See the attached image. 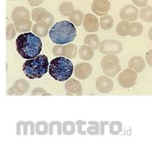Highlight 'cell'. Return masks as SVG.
Wrapping results in <instances>:
<instances>
[{
  "mask_svg": "<svg viewBox=\"0 0 152 152\" xmlns=\"http://www.w3.org/2000/svg\"><path fill=\"white\" fill-rule=\"evenodd\" d=\"M88 124L89 126L86 129L87 134L91 135V136L100 134V124L99 123H97L96 121H89Z\"/></svg>",
  "mask_w": 152,
  "mask_h": 152,
  "instance_id": "cell-28",
  "label": "cell"
},
{
  "mask_svg": "<svg viewBox=\"0 0 152 152\" xmlns=\"http://www.w3.org/2000/svg\"><path fill=\"white\" fill-rule=\"evenodd\" d=\"M12 18L18 32L25 33L30 32L32 29V22L31 21L30 12L23 6L14 8L12 14Z\"/></svg>",
  "mask_w": 152,
  "mask_h": 152,
  "instance_id": "cell-5",
  "label": "cell"
},
{
  "mask_svg": "<svg viewBox=\"0 0 152 152\" xmlns=\"http://www.w3.org/2000/svg\"><path fill=\"white\" fill-rule=\"evenodd\" d=\"M79 58L83 61H90L91 59L93 58L94 57V50L89 45H83L78 51Z\"/></svg>",
  "mask_w": 152,
  "mask_h": 152,
  "instance_id": "cell-19",
  "label": "cell"
},
{
  "mask_svg": "<svg viewBox=\"0 0 152 152\" xmlns=\"http://www.w3.org/2000/svg\"><path fill=\"white\" fill-rule=\"evenodd\" d=\"M74 11V4L71 2H64L59 5V13L64 17H70Z\"/></svg>",
  "mask_w": 152,
  "mask_h": 152,
  "instance_id": "cell-25",
  "label": "cell"
},
{
  "mask_svg": "<svg viewBox=\"0 0 152 152\" xmlns=\"http://www.w3.org/2000/svg\"><path fill=\"white\" fill-rule=\"evenodd\" d=\"M139 16L141 19L146 23H151L152 22V6L147 5L145 7H142L139 12Z\"/></svg>",
  "mask_w": 152,
  "mask_h": 152,
  "instance_id": "cell-24",
  "label": "cell"
},
{
  "mask_svg": "<svg viewBox=\"0 0 152 152\" xmlns=\"http://www.w3.org/2000/svg\"><path fill=\"white\" fill-rule=\"evenodd\" d=\"M32 96H50V93L47 92L43 88H40V87H37L35 88L32 92H31Z\"/></svg>",
  "mask_w": 152,
  "mask_h": 152,
  "instance_id": "cell-37",
  "label": "cell"
},
{
  "mask_svg": "<svg viewBox=\"0 0 152 152\" xmlns=\"http://www.w3.org/2000/svg\"><path fill=\"white\" fill-rule=\"evenodd\" d=\"M110 9V3L109 0H94L92 11L97 16L107 15Z\"/></svg>",
  "mask_w": 152,
  "mask_h": 152,
  "instance_id": "cell-14",
  "label": "cell"
},
{
  "mask_svg": "<svg viewBox=\"0 0 152 152\" xmlns=\"http://www.w3.org/2000/svg\"><path fill=\"white\" fill-rule=\"evenodd\" d=\"M76 132V124L71 121H66L63 124V133L64 135L70 136Z\"/></svg>",
  "mask_w": 152,
  "mask_h": 152,
  "instance_id": "cell-30",
  "label": "cell"
},
{
  "mask_svg": "<svg viewBox=\"0 0 152 152\" xmlns=\"http://www.w3.org/2000/svg\"><path fill=\"white\" fill-rule=\"evenodd\" d=\"M83 43H84V45L91 47L95 50L99 49L100 44H101L99 37L96 34H90V35L86 36L84 40H83Z\"/></svg>",
  "mask_w": 152,
  "mask_h": 152,
  "instance_id": "cell-20",
  "label": "cell"
},
{
  "mask_svg": "<svg viewBox=\"0 0 152 152\" xmlns=\"http://www.w3.org/2000/svg\"><path fill=\"white\" fill-rule=\"evenodd\" d=\"M36 133L38 135H46L49 133V124L45 121H39L36 124Z\"/></svg>",
  "mask_w": 152,
  "mask_h": 152,
  "instance_id": "cell-32",
  "label": "cell"
},
{
  "mask_svg": "<svg viewBox=\"0 0 152 152\" xmlns=\"http://www.w3.org/2000/svg\"><path fill=\"white\" fill-rule=\"evenodd\" d=\"M50 63L45 55H39L37 58L28 59L23 64V71L29 79L41 78L49 71Z\"/></svg>",
  "mask_w": 152,
  "mask_h": 152,
  "instance_id": "cell-4",
  "label": "cell"
},
{
  "mask_svg": "<svg viewBox=\"0 0 152 152\" xmlns=\"http://www.w3.org/2000/svg\"><path fill=\"white\" fill-rule=\"evenodd\" d=\"M128 65H129V68L137 71V73H140L145 69L146 64H145V60L142 57L135 56V57H132L129 59Z\"/></svg>",
  "mask_w": 152,
  "mask_h": 152,
  "instance_id": "cell-16",
  "label": "cell"
},
{
  "mask_svg": "<svg viewBox=\"0 0 152 152\" xmlns=\"http://www.w3.org/2000/svg\"><path fill=\"white\" fill-rule=\"evenodd\" d=\"M139 12L138 9L135 5H126L121 9L120 12V18L123 21H128V22H135L138 18Z\"/></svg>",
  "mask_w": 152,
  "mask_h": 152,
  "instance_id": "cell-9",
  "label": "cell"
},
{
  "mask_svg": "<svg viewBox=\"0 0 152 152\" xmlns=\"http://www.w3.org/2000/svg\"><path fill=\"white\" fill-rule=\"evenodd\" d=\"M119 58L116 55H104L101 60V67L106 76L114 77L121 71Z\"/></svg>",
  "mask_w": 152,
  "mask_h": 152,
  "instance_id": "cell-6",
  "label": "cell"
},
{
  "mask_svg": "<svg viewBox=\"0 0 152 152\" xmlns=\"http://www.w3.org/2000/svg\"><path fill=\"white\" fill-rule=\"evenodd\" d=\"M36 133V124H34L33 122L28 121V122H18L17 124V135L19 136L23 134L24 136L30 134V135H34Z\"/></svg>",
  "mask_w": 152,
  "mask_h": 152,
  "instance_id": "cell-15",
  "label": "cell"
},
{
  "mask_svg": "<svg viewBox=\"0 0 152 152\" xmlns=\"http://www.w3.org/2000/svg\"><path fill=\"white\" fill-rule=\"evenodd\" d=\"M74 72V66L70 59L64 57H58L52 59L49 65V74L58 82L70 79Z\"/></svg>",
  "mask_w": 152,
  "mask_h": 152,
  "instance_id": "cell-3",
  "label": "cell"
},
{
  "mask_svg": "<svg viewBox=\"0 0 152 152\" xmlns=\"http://www.w3.org/2000/svg\"><path fill=\"white\" fill-rule=\"evenodd\" d=\"M63 133V124L58 121H52L49 124V135L52 136L54 134L62 135Z\"/></svg>",
  "mask_w": 152,
  "mask_h": 152,
  "instance_id": "cell-27",
  "label": "cell"
},
{
  "mask_svg": "<svg viewBox=\"0 0 152 152\" xmlns=\"http://www.w3.org/2000/svg\"><path fill=\"white\" fill-rule=\"evenodd\" d=\"M109 1H110V0H109Z\"/></svg>",
  "mask_w": 152,
  "mask_h": 152,
  "instance_id": "cell-45",
  "label": "cell"
},
{
  "mask_svg": "<svg viewBox=\"0 0 152 152\" xmlns=\"http://www.w3.org/2000/svg\"><path fill=\"white\" fill-rule=\"evenodd\" d=\"M77 54V47L76 45L70 43L64 45L63 47V55L62 57L67 58L69 59H74Z\"/></svg>",
  "mask_w": 152,
  "mask_h": 152,
  "instance_id": "cell-17",
  "label": "cell"
},
{
  "mask_svg": "<svg viewBox=\"0 0 152 152\" xmlns=\"http://www.w3.org/2000/svg\"><path fill=\"white\" fill-rule=\"evenodd\" d=\"M99 23H100V27L103 30L107 31L113 27L114 19L110 15H104V16H102L101 18L99 19Z\"/></svg>",
  "mask_w": 152,
  "mask_h": 152,
  "instance_id": "cell-23",
  "label": "cell"
},
{
  "mask_svg": "<svg viewBox=\"0 0 152 152\" xmlns=\"http://www.w3.org/2000/svg\"><path fill=\"white\" fill-rule=\"evenodd\" d=\"M129 28H130V23L128 21H121L120 23H117V35L125 37L129 34Z\"/></svg>",
  "mask_w": 152,
  "mask_h": 152,
  "instance_id": "cell-26",
  "label": "cell"
},
{
  "mask_svg": "<svg viewBox=\"0 0 152 152\" xmlns=\"http://www.w3.org/2000/svg\"><path fill=\"white\" fill-rule=\"evenodd\" d=\"M38 23H45V24H46L47 26H49L50 28H51L53 26V23H54V17L50 12L46 11L42 15L40 19L38 20Z\"/></svg>",
  "mask_w": 152,
  "mask_h": 152,
  "instance_id": "cell-31",
  "label": "cell"
},
{
  "mask_svg": "<svg viewBox=\"0 0 152 152\" xmlns=\"http://www.w3.org/2000/svg\"><path fill=\"white\" fill-rule=\"evenodd\" d=\"M16 47L18 54L23 58L28 60L35 58L40 55L43 44L41 37L32 32H25L17 37Z\"/></svg>",
  "mask_w": 152,
  "mask_h": 152,
  "instance_id": "cell-1",
  "label": "cell"
},
{
  "mask_svg": "<svg viewBox=\"0 0 152 152\" xmlns=\"http://www.w3.org/2000/svg\"><path fill=\"white\" fill-rule=\"evenodd\" d=\"M133 4L138 7H145L148 4V0H132Z\"/></svg>",
  "mask_w": 152,
  "mask_h": 152,
  "instance_id": "cell-39",
  "label": "cell"
},
{
  "mask_svg": "<svg viewBox=\"0 0 152 152\" xmlns=\"http://www.w3.org/2000/svg\"><path fill=\"white\" fill-rule=\"evenodd\" d=\"M14 89L16 90V91L18 92V96L24 95L28 92V91L30 90V84L24 79H18L13 84Z\"/></svg>",
  "mask_w": 152,
  "mask_h": 152,
  "instance_id": "cell-18",
  "label": "cell"
},
{
  "mask_svg": "<svg viewBox=\"0 0 152 152\" xmlns=\"http://www.w3.org/2000/svg\"><path fill=\"white\" fill-rule=\"evenodd\" d=\"M146 63L152 67V49L146 53Z\"/></svg>",
  "mask_w": 152,
  "mask_h": 152,
  "instance_id": "cell-40",
  "label": "cell"
},
{
  "mask_svg": "<svg viewBox=\"0 0 152 152\" xmlns=\"http://www.w3.org/2000/svg\"><path fill=\"white\" fill-rule=\"evenodd\" d=\"M92 73V66L89 63H80L74 68V75L77 78L84 80Z\"/></svg>",
  "mask_w": 152,
  "mask_h": 152,
  "instance_id": "cell-11",
  "label": "cell"
},
{
  "mask_svg": "<svg viewBox=\"0 0 152 152\" xmlns=\"http://www.w3.org/2000/svg\"><path fill=\"white\" fill-rule=\"evenodd\" d=\"M83 18H84V15L81 11L74 10L70 15L69 19L75 26H80L83 22Z\"/></svg>",
  "mask_w": 152,
  "mask_h": 152,
  "instance_id": "cell-22",
  "label": "cell"
},
{
  "mask_svg": "<svg viewBox=\"0 0 152 152\" xmlns=\"http://www.w3.org/2000/svg\"><path fill=\"white\" fill-rule=\"evenodd\" d=\"M113 81L110 77L101 76L96 81V88L101 93H109L113 90Z\"/></svg>",
  "mask_w": 152,
  "mask_h": 152,
  "instance_id": "cell-12",
  "label": "cell"
},
{
  "mask_svg": "<svg viewBox=\"0 0 152 152\" xmlns=\"http://www.w3.org/2000/svg\"><path fill=\"white\" fill-rule=\"evenodd\" d=\"M86 124L87 123L85 121H82V120H78V121L76 122V125L77 127V132L80 135H82V136H84V135L87 134V131L84 129V127H85Z\"/></svg>",
  "mask_w": 152,
  "mask_h": 152,
  "instance_id": "cell-36",
  "label": "cell"
},
{
  "mask_svg": "<svg viewBox=\"0 0 152 152\" xmlns=\"http://www.w3.org/2000/svg\"><path fill=\"white\" fill-rule=\"evenodd\" d=\"M143 31V27L140 23L138 22H132L130 23V28H129V36L131 37H138L142 34Z\"/></svg>",
  "mask_w": 152,
  "mask_h": 152,
  "instance_id": "cell-29",
  "label": "cell"
},
{
  "mask_svg": "<svg viewBox=\"0 0 152 152\" xmlns=\"http://www.w3.org/2000/svg\"><path fill=\"white\" fill-rule=\"evenodd\" d=\"M17 32L18 31H17V30L15 28V25L13 23L8 24L7 27H6V39L9 40V41L12 40L15 37Z\"/></svg>",
  "mask_w": 152,
  "mask_h": 152,
  "instance_id": "cell-35",
  "label": "cell"
},
{
  "mask_svg": "<svg viewBox=\"0 0 152 152\" xmlns=\"http://www.w3.org/2000/svg\"><path fill=\"white\" fill-rule=\"evenodd\" d=\"M49 29H50V27L47 26L45 23H37L32 27V31L35 35L42 38V37H45L48 35Z\"/></svg>",
  "mask_w": 152,
  "mask_h": 152,
  "instance_id": "cell-21",
  "label": "cell"
},
{
  "mask_svg": "<svg viewBox=\"0 0 152 152\" xmlns=\"http://www.w3.org/2000/svg\"><path fill=\"white\" fill-rule=\"evenodd\" d=\"M99 19L96 18V15L94 14H85L83 18V26L84 30L90 33H94L96 32L99 29Z\"/></svg>",
  "mask_w": 152,
  "mask_h": 152,
  "instance_id": "cell-10",
  "label": "cell"
},
{
  "mask_svg": "<svg viewBox=\"0 0 152 152\" xmlns=\"http://www.w3.org/2000/svg\"><path fill=\"white\" fill-rule=\"evenodd\" d=\"M49 36L54 44L64 45L74 41L77 37V29L70 21L63 20L50 28Z\"/></svg>",
  "mask_w": 152,
  "mask_h": 152,
  "instance_id": "cell-2",
  "label": "cell"
},
{
  "mask_svg": "<svg viewBox=\"0 0 152 152\" xmlns=\"http://www.w3.org/2000/svg\"><path fill=\"white\" fill-rule=\"evenodd\" d=\"M65 90H66V95L67 96H81L83 94L82 84L79 81L70 78L65 83Z\"/></svg>",
  "mask_w": 152,
  "mask_h": 152,
  "instance_id": "cell-13",
  "label": "cell"
},
{
  "mask_svg": "<svg viewBox=\"0 0 152 152\" xmlns=\"http://www.w3.org/2000/svg\"><path fill=\"white\" fill-rule=\"evenodd\" d=\"M46 12V10L45 8L42 7H37L35 8L32 12H31V18L33 21H35L36 23H38V20L40 19V18L42 17V15Z\"/></svg>",
  "mask_w": 152,
  "mask_h": 152,
  "instance_id": "cell-34",
  "label": "cell"
},
{
  "mask_svg": "<svg viewBox=\"0 0 152 152\" xmlns=\"http://www.w3.org/2000/svg\"><path fill=\"white\" fill-rule=\"evenodd\" d=\"M63 47L64 45H57L52 48V53L54 56L57 57H62L63 55Z\"/></svg>",
  "mask_w": 152,
  "mask_h": 152,
  "instance_id": "cell-38",
  "label": "cell"
},
{
  "mask_svg": "<svg viewBox=\"0 0 152 152\" xmlns=\"http://www.w3.org/2000/svg\"><path fill=\"white\" fill-rule=\"evenodd\" d=\"M110 133L111 135H118L122 129H123V125L120 122L118 121H113L110 124Z\"/></svg>",
  "mask_w": 152,
  "mask_h": 152,
  "instance_id": "cell-33",
  "label": "cell"
},
{
  "mask_svg": "<svg viewBox=\"0 0 152 152\" xmlns=\"http://www.w3.org/2000/svg\"><path fill=\"white\" fill-rule=\"evenodd\" d=\"M99 50L104 55H117L122 52L123 45L118 40L105 39L101 42Z\"/></svg>",
  "mask_w": 152,
  "mask_h": 152,
  "instance_id": "cell-7",
  "label": "cell"
},
{
  "mask_svg": "<svg viewBox=\"0 0 152 152\" xmlns=\"http://www.w3.org/2000/svg\"><path fill=\"white\" fill-rule=\"evenodd\" d=\"M118 83L123 88H131L135 85L137 79V72L132 69H126L118 75Z\"/></svg>",
  "mask_w": 152,
  "mask_h": 152,
  "instance_id": "cell-8",
  "label": "cell"
},
{
  "mask_svg": "<svg viewBox=\"0 0 152 152\" xmlns=\"http://www.w3.org/2000/svg\"><path fill=\"white\" fill-rule=\"evenodd\" d=\"M109 124V122H101L100 123V134L104 135V130H105V126Z\"/></svg>",
  "mask_w": 152,
  "mask_h": 152,
  "instance_id": "cell-42",
  "label": "cell"
},
{
  "mask_svg": "<svg viewBox=\"0 0 152 152\" xmlns=\"http://www.w3.org/2000/svg\"><path fill=\"white\" fill-rule=\"evenodd\" d=\"M28 1H29V4L31 6L37 7V6H39L40 4H42L45 0H28Z\"/></svg>",
  "mask_w": 152,
  "mask_h": 152,
  "instance_id": "cell-41",
  "label": "cell"
},
{
  "mask_svg": "<svg viewBox=\"0 0 152 152\" xmlns=\"http://www.w3.org/2000/svg\"><path fill=\"white\" fill-rule=\"evenodd\" d=\"M148 35H149V38L152 41V27L149 30V34Z\"/></svg>",
  "mask_w": 152,
  "mask_h": 152,
  "instance_id": "cell-44",
  "label": "cell"
},
{
  "mask_svg": "<svg viewBox=\"0 0 152 152\" xmlns=\"http://www.w3.org/2000/svg\"><path fill=\"white\" fill-rule=\"evenodd\" d=\"M7 95H8V96H18V94L16 91V90L14 89L13 86L9 89V91H8V92H7Z\"/></svg>",
  "mask_w": 152,
  "mask_h": 152,
  "instance_id": "cell-43",
  "label": "cell"
}]
</instances>
